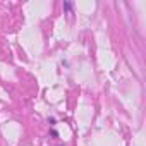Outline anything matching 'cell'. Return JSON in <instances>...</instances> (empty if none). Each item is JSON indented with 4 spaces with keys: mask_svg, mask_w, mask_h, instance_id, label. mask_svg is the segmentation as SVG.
<instances>
[{
    "mask_svg": "<svg viewBox=\"0 0 146 146\" xmlns=\"http://www.w3.org/2000/svg\"><path fill=\"white\" fill-rule=\"evenodd\" d=\"M64 7H65L67 11H70V9H72V4H69V2H64Z\"/></svg>",
    "mask_w": 146,
    "mask_h": 146,
    "instance_id": "6da1fadb",
    "label": "cell"
}]
</instances>
